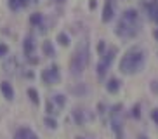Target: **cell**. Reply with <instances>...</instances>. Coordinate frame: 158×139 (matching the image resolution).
<instances>
[{
	"label": "cell",
	"mask_w": 158,
	"mask_h": 139,
	"mask_svg": "<svg viewBox=\"0 0 158 139\" xmlns=\"http://www.w3.org/2000/svg\"><path fill=\"white\" fill-rule=\"evenodd\" d=\"M45 124H47L49 129H56V127H57V122L54 120V118H51V116H47V118H45Z\"/></svg>",
	"instance_id": "603a6c76"
},
{
	"label": "cell",
	"mask_w": 158,
	"mask_h": 139,
	"mask_svg": "<svg viewBox=\"0 0 158 139\" xmlns=\"http://www.w3.org/2000/svg\"><path fill=\"white\" fill-rule=\"evenodd\" d=\"M14 139H38V136L28 127H21V129L16 130Z\"/></svg>",
	"instance_id": "9c48e42d"
},
{
	"label": "cell",
	"mask_w": 158,
	"mask_h": 139,
	"mask_svg": "<svg viewBox=\"0 0 158 139\" xmlns=\"http://www.w3.org/2000/svg\"><path fill=\"white\" fill-rule=\"evenodd\" d=\"M89 56H90V52H89V44L87 42H82V44L75 49L73 56H71V61H70L71 75L78 77V75L84 73L87 65H89Z\"/></svg>",
	"instance_id": "3957f363"
},
{
	"label": "cell",
	"mask_w": 158,
	"mask_h": 139,
	"mask_svg": "<svg viewBox=\"0 0 158 139\" xmlns=\"http://www.w3.org/2000/svg\"><path fill=\"white\" fill-rule=\"evenodd\" d=\"M52 101H54V104L61 110V108L66 104V97L63 96V94H56V96H52Z\"/></svg>",
	"instance_id": "e0dca14e"
},
{
	"label": "cell",
	"mask_w": 158,
	"mask_h": 139,
	"mask_svg": "<svg viewBox=\"0 0 158 139\" xmlns=\"http://www.w3.org/2000/svg\"><path fill=\"white\" fill-rule=\"evenodd\" d=\"M120 87H122V82L118 78H110L106 82V91L110 94H116L118 91H120Z\"/></svg>",
	"instance_id": "8fae6325"
},
{
	"label": "cell",
	"mask_w": 158,
	"mask_h": 139,
	"mask_svg": "<svg viewBox=\"0 0 158 139\" xmlns=\"http://www.w3.org/2000/svg\"><path fill=\"white\" fill-rule=\"evenodd\" d=\"M57 42H59L61 45H70V37H68V35H66V33H59V35H57Z\"/></svg>",
	"instance_id": "ffe728a7"
},
{
	"label": "cell",
	"mask_w": 158,
	"mask_h": 139,
	"mask_svg": "<svg viewBox=\"0 0 158 139\" xmlns=\"http://www.w3.org/2000/svg\"><path fill=\"white\" fill-rule=\"evenodd\" d=\"M23 49H24V56H26V57H31V56H33V51H35V42H33L31 37L24 38Z\"/></svg>",
	"instance_id": "7c38bea8"
},
{
	"label": "cell",
	"mask_w": 158,
	"mask_h": 139,
	"mask_svg": "<svg viewBox=\"0 0 158 139\" xmlns=\"http://www.w3.org/2000/svg\"><path fill=\"white\" fill-rule=\"evenodd\" d=\"M42 51H44V54H45L47 57H52V56L56 54V51H54V47H52V44H51V42H44Z\"/></svg>",
	"instance_id": "9a60e30c"
},
{
	"label": "cell",
	"mask_w": 158,
	"mask_h": 139,
	"mask_svg": "<svg viewBox=\"0 0 158 139\" xmlns=\"http://www.w3.org/2000/svg\"><path fill=\"white\" fill-rule=\"evenodd\" d=\"M153 37H155V40L158 42V28H156V30H155V32H153Z\"/></svg>",
	"instance_id": "83f0119b"
},
{
	"label": "cell",
	"mask_w": 158,
	"mask_h": 139,
	"mask_svg": "<svg viewBox=\"0 0 158 139\" xmlns=\"http://www.w3.org/2000/svg\"><path fill=\"white\" fill-rule=\"evenodd\" d=\"M57 110H59V108L54 104V101H52V99H49V101H47V113H49V115H52V113H59Z\"/></svg>",
	"instance_id": "44dd1931"
},
{
	"label": "cell",
	"mask_w": 158,
	"mask_h": 139,
	"mask_svg": "<svg viewBox=\"0 0 158 139\" xmlns=\"http://www.w3.org/2000/svg\"><path fill=\"white\" fill-rule=\"evenodd\" d=\"M59 80H61V73L56 65L49 66V68H45L42 71V82L47 83V85H56Z\"/></svg>",
	"instance_id": "8992f818"
},
{
	"label": "cell",
	"mask_w": 158,
	"mask_h": 139,
	"mask_svg": "<svg viewBox=\"0 0 158 139\" xmlns=\"http://www.w3.org/2000/svg\"><path fill=\"white\" fill-rule=\"evenodd\" d=\"M130 115L134 116L135 120H139V118H141V104H139V103L132 106V111H130Z\"/></svg>",
	"instance_id": "7402d4cb"
},
{
	"label": "cell",
	"mask_w": 158,
	"mask_h": 139,
	"mask_svg": "<svg viewBox=\"0 0 158 139\" xmlns=\"http://www.w3.org/2000/svg\"><path fill=\"white\" fill-rule=\"evenodd\" d=\"M118 54V49H116V47H110V49H108V51H104L101 54V59H99V63H98V75L99 77H104V75H106V71L108 70H110V66H111V63L113 61H115V56Z\"/></svg>",
	"instance_id": "5b68a950"
},
{
	"label": "cell",
	"mask_w": 158,
	"mask_h": 139,
	"mask_svg": "<svg viewBox=\"0 0 158 139\" xmlns=\"http://www.w3.org/2000/svg\"><path fill=\"white\" fill-rule=\"evenodd\" d=\"M77 139H84V137H77Z\"/></svg>",
	"instance_id": "4dcf8cb0"
},
{
	"label": "cell",
	"mask_w": 158,
	"mask_h": 139,
	"mask_svg": "<svg viewBox=\"0 0 158 139\" xmlns=\"http://www.w3.org/2000/svg\"><path fill=\"white\" fill-rule=\"evenodd\" d=\"M104 49H106V42H104V40H99V44H98V52H99V54H102V52H104Z\"/></svg>",
	"instance_id": "d4e9b609"
},
{
	"label": "cell",
	"mask_w": 158,
	"mask_h": 139,
	"mask_svg": "<svg viewBox=\"0 0 158 139\" xmlns=\"http://www.w3.org/2000/svg\"><path fill=\"white\" fill-rule=\"evenodd\" d=\"M139 139H148V137H146V136H141V137Z\"/></svg>",
	"instance_id": "f1b7e54d"
},
{
	"label": "cell",
	"mask_w": 158,
	"mask_h": 139,
	"mask_svg": "<svg viewBox=\"0 0 158 139\" xmlns=\"http://www.w3.org/2000/svg\"><path fill=\"white\" fill-rule=\"evenodd\" d=\"M151 120H153L155 124L158 125V108H155V110L151 111Z\"/></svg>",
	"instance_id": "484cf974"
},
{
	"label": "cell",
	"mask_w": 158,
	"mask_h": 139,
	"mask_svg": "<svg viewBox=\"0 0 158 139\" xmlns=\"http://www.w3.org/2000/svg\"><path fill=\"white\" fill-rule=\"evenodd\" d=\"M30 4V0H9V9L10 11H19L26 7Z\"/></svg>",
	"instance_id": "4fadbf2b"
},
{
	"label": "cell",
	"mask_w": 158,
	"mask_h": 139,
	"mask_svg": "<svg viewBox=\"0 0 158 139\" xmlns=\"http://www.w3.org/2000/svg\"><path fill=\"white\" fill-rule=\"evenodd\" d=\"M115 11H116V2L115 0H106L104 2V7H102V23H110L113 18H115Z\"/></svg>",
	"instance_id": "52a82bcc"
},
{
	"label": "cell",
	"mask_w": 158,
	"mask_h": 139,
	"mask_svg": "<svg viewBox=\"0 0 158 139\" xmlns=\"http://www.w3.org/2000/svg\"><path fill=\"white\" fill-rule=\"evenodd\" d=\"M28 96H30V99H31V103H33V104H38V103H40V97H38V92L35 91V89H28Z\"/></svg>",
	"instance_id": "ac0fdd59"
},
{
	"label": "cell",
	"mask_w": 158,
	"mask_h": 139,
	"mask_svg": "<svg viewBox=\"0 0 158 139\" xmlns=\"http://www.w3.org/2000/svg\"><path fill=\"white\" fill-rule=\"evenodd\" d=\"M122 104H115L110 111V124H111V130L115 132L116 139H125L123 136V116H122Z\"/></svg>",
	"instance_id": "277c9868"
},
{
	"label": "cell",
	"mask_w": 158,
	"mask_h": 139,
	"mask_svg": "<svg viewBox=\"0 0 158 139\" xmlns=\"http://www.w3.org/2000/svg\"><path fill=\"white\" fill-rule=\"evenodd\" d=\"M16 68H18V61H16V57H10V59L4 65L5 73H14V70H16Z\"/></svg>",
	"instance_id": "5bb4252c"
},
{
	"label": "cell",
	"mask_w": 158,
	"mask_h": 139,
	"mask_svg": "<svg viewBox=\"0 0 158 139\" xmlns=\"http://www.w3.org/2000/svg\"><path fill=\"white\" fill-rule=\"evenodd\" d=\"M73 118H75V122H77L78 125H84V124H85V115H84V111L78 110V108L73 111Z\"/></svg>",
	"instance_id": "2e32d148"
},
{
	"label": "cell",
	"mask_w": 158,
	"mask_h": 139,
	"mask_svg": "<svg viewBox=\"0 0 158 139\" xmlns=\"http://www.w3.org/2000/svg\"><path fill=\"white\" fill-rule=\"evenodd\" d=\"M42 21H44V16L42 14H33L31 18H30V23L31 24H35V26H38V24H42Z\"/></svg>",
	"instance_id": "d6986e66"
},
{
	"label": "cell",
	"mask_w": 158,
	"mask_h": 139,
	"mask_svg": "<svg viewBox=\"0 0 158 139\" xmlns=\"http://www.w3.org/2000/svg\"><path fill=\"white\" fill-rule=\"evenodd\" d=\"M7 52H9V47L5 45V44H0V57L7 56Z\"/></svg>",
	"instance_id": "cb8c5ba5"
},
{
	"label": "cell",
	"mask_w": 158,
	"mask_h": 139,
	"mask_svg": "<svg viewBox=\"0 0 158 139\" xmlns=\"http://www.w3.org/2000/svg\"><path fill=\"white\" fill-rule=\"evenodd\" d=\"M0 91H2V94H4V97L7 101H12V99H14V89H12V85H10L9 82L0 83Z\"/></svg>",
	"instance_id": "30bf717a"
},
{
	"label": "cell",
	"mask_w": 158,
	"mask_h": 139,
	"mask_svg": "<svg viewBox=\"0 0 158 139\" xmlns=\"http://www.w3.org/2000/svg\"><path fill=\"white\" fill-rule=\"evenodd\" d=\"M141 32V18L135 9H127L122 12V18L115 28V35L118 38H134Z\"/></svg>",
	"instance_id": "6da1fadb"
},
{
	"label": "cell",
	"mask_w": 158,
	"mask_h": 139,
	"mask_svg": "<svg viewBox=\"0 0 158 139\" xmlns=\"http://www.w3.org/2000/svg\"><path fill=\"white\" fill-rule=\"evenodd\" d=\"M144 65H146V52H144V49L135 45L130 47L129 51L122 56L118 68L123 75H135L144 68Z\"/></svg>",
	"instance_id": "7a4b0ae2"
},
{
	"label": "cell",
	"mask_w": 158,
	"mask_h": 139,
	"mask_svg": "<svg viewBox=\"0 0 158 139\" xmlns=\"http://www.w3.org/2000/svg\"><path fill=\"white\" fill-rule=\"evenodd\" d=\"M57 2H59V4H63V2H66V0H57Z\"/></svg>",
	"instance_id": "f546056e"
},
{
	"label": "cell",
	"mask_w": 158,
	"mask_h": 139,
	"mask_svg": "<svg viewBox=\"0 0 158 139\" xmlns=\"http://www.w3.org/2000/svg\"><path fill=\"white\" fill-rule=\"evenodd\" d=\"M96 5H98V2L96 0H90L89 2V9H96Z\"/></svg>",
	"instance_id": "4316f807"
},
{
	"label": "cell",
	"mask_w": 158,
	"mask_h": 139,
	"mask_svg": "<svg viewBox=\"0 0 158 139\" xmlns=\"http://www.w3.org/2000/svg\"><path fill=\"white\" fill-rule=\"evenodd\" d=\"M143 7L146 9L149 19H153L155 23L158 24V0H144Z\"/></svg>",
	"instance_id": "ba28073f"
}]
</instances>
